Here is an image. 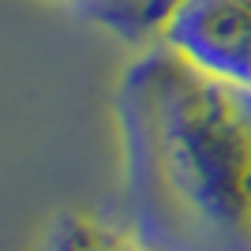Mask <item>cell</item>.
Here are the masks:
<instances>
[{
    "label": "cell",
    "mask_w": 251,
    "mask_h": 251,
    "mask_svg": "<svg viewBox=\"0 0 251 251\" xmlns=\"http://www.w3.org/2000/svg\"><path fill=\"white\" fill-rule=\"evenodd\" d=\"M124 225L150 251H251V86L161 38L116 86Z\"/></svg>",
    "instance_id": "1"
},
{
    "label": "cell",
    "mask_w": 251,
    "mask_h": 251,
    "mask_svg": "<svg viewBox=\"0 0 251 251\" xmlns=\"http://www.w3.org/2000/svg\"><path fill=\"white\" fill-rule=\"evenodd\" d=\"M157 38L202 72L251 86V0H176Z\"/></svg>",
    "instance_id": "2"
},
{
    "label": "cell",
    "mask_w": 251,
    "mask_h": 251,
    "mask_svg": "<svg viewBox=\"0 0 251 251\" xmlns=\"http://www.w3.org/2000/svg\"><path fill=\"white\" fill-rule=\"evenodd\" d=\"M38 251H150L127 225H109L83 210H64L49 221Z\"/></svg>",
    "instance_id": "3"
},
{
    "label": "cell",
    "mask_w": 251,
    "mask_h": 251,
    "mask_svg": "<svg viewBox=\"0 0 251 251\" xmlns=\"http://www.w3.org/2000/svg\"><path fill=\"white\" fill-rule=\"evenodd\" d=\"M83 8H90V15H98L109 30H116L127 42L157 38L154 0H86Z\"/></svg>",
    "instance_id": "4"
},
{
    "label": "cell",
    "mask_w": 251,
    "mask_h": 251,
    "mask_svg": "<svg viewBox=\"0 0 251 251\" xmlns=\"http://www.w3.org/2000/svg\"><path fill=\"white\" fill-rule=\"evenodd\" d=\"M79 4H86V0H79Z\"/></svg>",
    "instance_id": "5"
}]
</instances>
